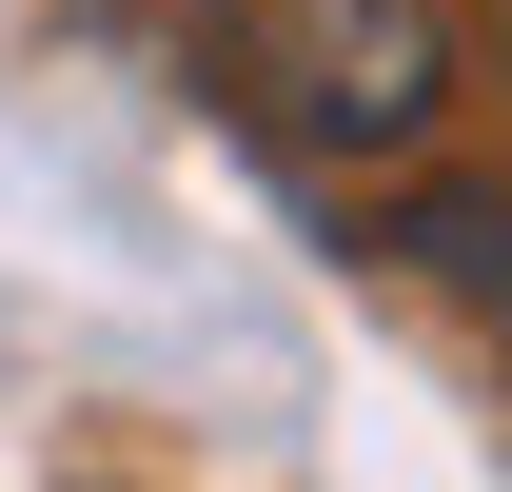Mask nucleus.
I'll list each match as a JSON object with an SVG mask.
<instances>
[{"mask_svg":"<svg viewBox=\"0 0 512 492\" xmlns=\"http://www.w3.org/2000/svg\"><path fill=\"white\" fill-rule=\"evenodd\" d=\"M197 99L296 178L414 158L453 119V0H197Z\"/></svg>","mask_w":512,"mask_h":492,"instance_id":"nucleus-1","label":"nucleus"},{"mask_svg":"<svg viewBox=\"0 0 512 492\" xmlns=\"http://www.w3.org/2000/svg\"><path fill=\"white\" fill-rule=\"evenodd\" d=\"M375 256L414 276V296H453V315H473V355L512 374V178H414V197L375 217Z\"/></svg>","mask_w":512,"mask_h":492,"instance_id":"nucleus-2","label":"nucleus"}]
</instances>
